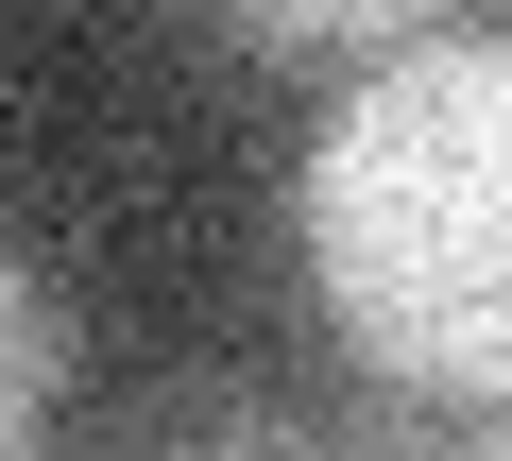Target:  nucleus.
<instances>
[{
	"label": "nucleus",
	"mask_w": 512,
	"mask_h": 461,
	"mask_svg": "<svg viewBox=\"0 0 512 461\" xmlns=\"http://www.w3.org/2000/svg\"><path fill=\"white\" fill-rule=\"evenodd\" d=\"M308 291L393 410H512V35H410L308 137Z\"/></svg>",
	"instance_id": "f257e3e1"
},
{
	"label": "nucleus",
	"mask_w": 512,
	"mask_h": 461,
	"mask_svg": "<svg viewBox=\"0 0 512 461\" xmlns=\"http://www.w3.org/2000/svg\"><path fill=\"white\" fill-rule=\"evenodd\" d=\"M478 444H512V410H478Z\"/></svg>",
	"instance_id": "39448f33"
},
{
	"label": "nucleus",
	"mask_w": 512,
	"mask_h": 461,
	"mask_svg": "<svg viewBox=\"0 0 512 461\" xmlns=\"http://www.w3.org/2000/svg\"><path fill=\"white\" fill-rule=\"evenodd\" d=\"M52 393H69V325H52V274L0 240V461H18L35 427H52Z\"/></svg>",
	"instance_id": "f03ea898"
},
{
	"label": "nucleus",
	"mask_w": 512,
	"mask_h": 461,
	"mask_svg": "<svg viewBox=\"0 0 512 461\" xmlns=\"http://www.w3.org/2000/svg\"><path fill=\"white\" fill-rule=\"evenodd\" d=\"M222 18L256 52H410V35H444V0H222Z\"/></svg>",
	"instance_id": "20e7f679"
},
{
	"label": "nucleus",
	"mask_w": 512,
	"mask_h": 461,
	"mask_svg": "<svg viewBox=\"0 0 512 461\" xmlns=\"http://www.w3.org/2000/svg\"><path fill=\"white\" fill-rule=\"evenodd\" d=\"M171 444H308V410L256 376H171V393H137V461H171Z\"/></svg>",
	"instance_id": "7ed1b4c3"
}]
</instances>
